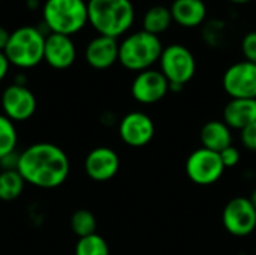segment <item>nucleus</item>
Returning a JSON list of instances; mask_svg holds the SVG:
<instances>
[{
  "label": "nucleus",
  "instance_id": "f257e3e1",
  "mask_svg": "<svg viewBox=\"0 0 256 255\" xmlns=\"http://www.w3.org/2000/svg\"><path fill=\"white\" fill-rule=\"evenodd\" d=\"M18 173L26 183L52 189L64 183L70 171L68 155L52 143H36L18 156Z\"/></svg>",
  "mask_w": 256,
  "mask_h": 255
},
{
  "label": "nucleus",
  "instance_id": "f03ea898",
  "mask_svg": "<svg viewBox=\"0 0 256 255\" xmlns=\"http://www.w3.org/2000/svg\"><path fill=\"white\" fill-rule=\"evenodd\" d=\"M88 23L104 36L118 38L135 21V6L130 0H88Z\"/></svg>",
  "mask_w": 256,
  "mask_h": 255
},
{
  "label": "nucleus",
  "instance_id": "7ed1b4c3",
  "mask_svg": "<svg viewBox=\"0 0 256 255\" xmlns=\"http://www.w3.org/2000/svg\"><path fill=\"white\" fill-rule=\"evenodd\" d=\"M164 51L160 36L152 35L146 30H138L128 35L118 47V62L123 68L134 72L152 69L159 62Z\"/></svg>",
  "mask_w": 256,
  "mask_h": 255
},
{
  "label": "nucleus",
  "instance_id": "20e7f679",
  "mask_svg": "<svg viewBox=\"0 0 256 255\" xmlns=\"http://www.w3.org/2000/svg\"><path fill=\"white\" fill-rule=\"evenodd\" d=\"M42 18L51 33L72 36L88 23L86 0H46L42 6Z\"/></svg>",
  "mask_w": 256,
  "mask_h": 255
},
{
  "label": "nucleus",
  "instance_id": "39448f33",
  "mask_svg": "<svg viewBox=\"0 0 256 255\" xmlns=\"http://www.w3.org/2000/svg\"><path fill=\"white\" fill-rule=\"evenodd\" d=\"M45 38L46 36L33 26L18 27L10 33L9 42L3 53L9 63L16 68H34L44 60Z\"/></svg>",
  "mask_w": 256,
  "mask_h": 255
},
{
  "label": "nucleus",
  "instance_id": "423d86ee",
  "mask_svg": "<svg viewBox=\"0 0 256 255\" xmlns=\"http://www.w3.org/2000/svg\"><path fill=\"white\" fill-rule=\"evenodd\" d=\"M159 65V71L168 80L171 92L183 90L196 72L195 56L183 44H170L168 47H164Z\"/></svg>",
  "mask_w": 256,
  "mask_h": 255
},
{
  "label": "nucleus",
  "instance_id": "0eeeda50",
  "mask_svg": "<svg viewBox=\"0 0 256 255\" xmlns=\"http://www.w3.org/2000/svg\"><path fill=\"white\" fill-rule=\"evenodd\" d=\"M226 168L222 164L220 155L218 152L200 147L194 150L186 161V174L195 183L201 186H208L216 183Z\"/></svg>",
  "mask_w": 256,
  "mask_h": 255
},
{
  "label": "nucleus",
  "instance_id": "6e6552de",
  "mask_svg": "<svg viewBox=\"0 0 256 255\" xmlns=\"http://www.w3.org/2000/svg\"><path fill=\"white\" fill-rule=\"evenodd\" d=\"M222 86L231 99H256V63H232L222 77Z\"/></svg>",
  "mask_w": 256,
  "mask_h": 255
},
{
  "label": "nucleus",
  "instance_id": "1a4fd4ad",
  "mask_svg": "<svg viewBox=\"0 0 256 255\" xmlns=\"http://www.w3.org/2000/svg\"><path fill=\"white\" fill-rule=\"evenodd\" d=\"M225 230L236 237H246L256 228V209L246 197L230 200L222 213Z\"/></svg>",
  "mask_w": 256,
  "mask_h": 255
},
{
  "label": "nucleus",
  "instance_id": "9d476101",
  "mask_svg": "<svg viewBox=\"0 0 256 255\" xmlns=\"http://www.w3.org/2000/svg\"><path fill=\"white\" fill-rule=\"evenodd\" d=\"M170 92V83L158 69H147L138 72L132 81V98L144 105H152L162 101Z\"/></svg>",
  "mask_w": 256,
  "mask_h": 255
},
{
  "label": "nucleus",
  "instance_id": "9b49d317",
  "mask_svg": "<svg viewBox=\"0 0 256 255\" xmlns=\"http://www.w3.org/2000/svg\"><path fill=\"white\" fill-rule=\"evenodd\" d=\"M36 98L30 89L24 84L8 86L2 93L3 114L12 122L28 120L36 111Z\"/></svg>",
  "mask_w": 256,
  "mask_h": 255
},
{
  "label": "nucleus",
  "instance_id": "f8f14e48",
  "mask_svg": "<svg viewBox=\"0 0 256 255\" xmlns=\"http://www.w3.org/2000/svg\"><path fill=\"white\" fill-rule=\"evenodd\" d=\"M118 135L130 147H144L154 137V123L146 113L132 111L120 120Z\"/></svg>",
  "mask_w": 256,
  "mask_h": 255
},
{
  "label": "nucleus",
  "instance_id": "ddd939ff",
  "mask_svg": "<svg viewBox=\"0 0 256 255\" xmlns=\"http://www.w3.org/2000/svg\"><path fill=\"white\" fill-rule=\"evenodd\" d=\"M84 168L87 176L94 182H106L117 174L120 168V158L116 150L100 146L87 155Z\"/></svg>",
  "mask_w": 256,
  "mask_h": 255
},
{
  "label": "nucleus",
  "instance_id": "4468645a",
  "mask_svg": "<svg viewBox=\"0 0 256 255\" xmlns=\"http://www.w3.org/2000/svg\"><path fill=\"white\" fill-rule=\"evenodd\" d=\"M76 59V48L70 36L50 33L45 38L44 60L54 69H68Z\"/></svg>",
  "mask_w": 256,
  "mask_h": 255
},
{
  "label": "nucleus",
  "instance_id": "2eb2a0df",
  "mask_svg": "<svg viewBox=\"0 0 256 255\" xmlns=\"http://www.w3.org/2000/svg\"><path fill=\"white\" fill-rule=\"evenodd\" d=\"M118 47L116 38L98 35L86 47V62L94 69H108L118 62Z\"/></svg>",
  "mask_w": 256,
  "mask_h": 255
},
{
  "label": "nucleus",
  "instance_id": "dca6fc26",
  "mask_svg": "<svg viewBox=\"0 0 256 255\" xmlns=\"http://www.w3.org/2000/svg\"><path fill=\"white\" fill-rule=\"evenodd\" d=\"M172 21L182 27L194 29L207 20V5L204 0H172L170 5Z\"/></svg>",
  "mask_w": 256,
  "mask_h": 255
},
{
  "label": "nucleus",
  "instance_id": "f3484780",
  "mask_svg": "<svg viewBox=\"0 0 256 255\" xmlns=\"http://www.w3.org/2000/svg\"><path fill=\"white\" fill-rule=\"evenodd\" d=\"M224 122L231 129L243 131L256 122V99H231L225 105Z\"/></svg>",
  "mask_w": 256,
  "mask_h": 255
},
{
  "label": "nucleus",
  "instance_id": "a211bd4d",
  "mask_svg": "<svg viewBox=\"0 0 256 255\" xmlns=\"http://www.w3.org/2000/svg\"><path fill=\"white\" fill-rule=\"evenodd\" d=\"M201 144L204 149L220 153L224 149L232 146V134L231 128L220 120L207 122L201 129Z\"/></svg>",
  "mask_w": 256,
  "mask_h": 255
},
{
  "label": "nucleus",
  "instance_id": "6ab92c4d",
  "mask_svg": "<svg viewBox=\"0 0 256 255\" xmlns=\"http://www.w3.org/2000/svg\"><path fill=\"white\" fill-rule=\"evenodd\" d=\"M172 23L174 21H172L170 6L154 5L150 9H147L142 17V30L148 32L152 35L160 36L171 27Z\"/></svg>",
  "mask_w": 256,
  "mask_h": 255
},
{
  "label": "nucleus",
  "instance_id": "aec40b11",
  "mask_svg": "<svg viewBox=\"0 0 256 255\" xmlns=\"http://www.w3.org/2000/svg\"><path fill=\"white\" fill-rule=\"evenodd\" d=\"M24 179L18 170H2L0 171V200L14 201L24 191Z\"/></svg>",
  "mask_w": 256,
  "mask_h": 255
},
{
  "label": "nucleus",
  "instance_id": "412c9836",
  "mask_svg": "<svg viewBox=\"0 0 256 255\" xmlns=\"http://www.w3.org/2000/svg\"><path fill=\"white\" fill-rule=\"evenodd\" d=\"M18 135L15 125L4 114H0V159L14 153L16 149Z\"/></svg>",
  "mask_w": 256,
  "mask_h": 255
},
{
  "label": "nucleus",
  "instance_id": "4be33fe9",
  "mask_svg": "<svg viewBox=\"0 0 256 255\" xmlns=\"http://www.w3.org/2000/svg\"><path fill=\"white\" fill-rule=\"evenodd\" d=\"M96 225H98V222H96L94 215L86 209H80V210L74 212V215L70 218V228L80 239L94 234Z\"/></svg>",
  "mask_w": 256,
  "mask_h": 255
},
{
  "label": "nucleus",
  "instance_id": "5701e85b",
  "mask_svg": "<svg viewBox=\"0 0 256 255\" xmlns=\"http://www.w3.org/2000/svg\"><path fill=\"white\" fill-rule=\"evenodd\" d=\"M75 255H110V246L102 236L94 233L76 242Z\"/></svg>",
  "mask_w": 256,
  "mask_h": 255
},
{
  "label": "nucleus",
  "instance_id": "b1692460",
  "mask_svg": "<svg viewBox=\"0 0 256 255\" xmlns=\"http://www.w3.org/2000/svg\"><path fill=\"white\" fill-rule=\"evenodd\" d=\"M242 54L244 57V60L256 63V30L248 32L243 38H242Z\"/></svg>",
  "mask_w": 256,
  "mask_h": 255
},
{
  "label": "nucleus",
  "instance_id": "393cba45",
  "mask_svg": "<svg viewBox=\"0 0 256 255\" xmlns=\"http://www.w3.org/2000/svg\"><path fill=\"white\" fill-rule=\"evenodd\" d=\"M219 155H220V159H222V164L225 168H232L240 162V152L234 146L224 149Z\"/></svg>",
  "mask_w": 256,
  "mask_h": 255
},
{
  "label": "nucleus",
  "instance_id": "a878e982",
  "mask_svg": "<svg viewBox=\"0 0 256 255\" xmlns=\"http://www.w3.org/2000/svg\"><path fill=\"white\" fill-rule=\"evenodd\" d=\"M242 143L246 149L256 152V122L250 123L249 126H246L242 134H240Z\"/></svg>",
  "mask_w": 256,
  "mask_h": 255
},
{
  "label": "nucleus",
  "instance_id": "bb28decb",
  "mask_svg": "<svg viewBox=\"0 0 256 255\" xmlns=\"http://www.w3.org/2000/svg\"><path fill=\"white\" fill-rule=\"evenodd\" d=\"M9 66H10V63H9L8 57L4 56L3 51H0V83H2V81L4 80V77L8 75Z\"/></svg>",
  "mask_w": 256,
  "mask_h": 255
},
{
  "label": "nucleus",
  "instance_id": "cd10ccee",
  "mask_svg": "<svg viewBox=\"0 0 256 255\" xmlns=\"http://www.w3.org/2000/svg\"><path fill=\"white\" fill-rule=\"evenodd\" d=\"M9 38H10V33L3 26H0V51H4V48L9 42Z\"/></svg>",
  "mask_w": 256,
  "mask_h": 255
},
{
  "label": "nucleus",
  "instance_id": "c85d7f7f",
  "mask_svg": "<svg viewBox=\"0 0 256 255\" xmlns=\"http://www.w3.org/2000/svg\"><path fill=\"white\" fill-rule=\"evenodd\" d=\"M249 200H250V203L254 204V207L256 209V188L252 191V194H250V197H249Z\"/></svg>",
  "mask_w": 256,
  "mask_h": 255
},
{
  "label": "nucleus",
  "instance_id": "c756f323",
  "mask_svg": "<svg viewBox=\"0 0 256 255\" xmlns=\"http://www.w3.org/2000/svg\"><path fill=\"white\" fill-rule=\"evenodd\" d=\"M228 2H231L234 5H246V3H250L252 0H228Z\"/></svg>",
  "mask_w": 256,
  "mask_h": 255
},
{
  "label": "nucleus",
  "instance_id": "7c9ffc66",
  "mask_svg": "<svg viewBox=\"0 0 256 255\" xmlns=\"http://www.w3.org/2000/svg\"><path fill=\"white\" fill-rule=\"evenodd\" d=\"M26 2H28V0H26Z\"/></svg>",
  "mask_w": 256,
  "mask_h": 255
},
{
  "label": "nucleus",
  "instance_id": "2f4dec72",
  "mask_svg": "<svg viewBox=\"0 0 256 255\" xmlns=\"http://www.w3.org/2000/svg\"><path fill=\"white\" fill-rule=\"evenodd\" d=\"M204 2H207V0H204Z\"/></svg>",
  "mask_w": 256,
  "mask_h": 255
},
{
  "label": "nucleus",
  "instance_id": "473e14b6",
  "mask_svg": "<svg viewBox=\"0 0 256 255\" xmlns=\"http://www.w3.org/2000/svg\"><path fill=\"white\" fill-rule=\"evenodd\" d=\"M0 2H2V0H0Z\"/></svg>",
  "mask_w": 256,
  "mask_h": 255
}]
</instances>
